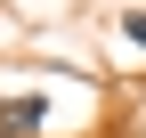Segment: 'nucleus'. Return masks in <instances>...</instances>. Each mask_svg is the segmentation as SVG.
<instances>
[{"label":"nucleus","mask_w":146,"mask_h":138,"mask_svg":"<svg viewBox=\"0 0 146 138\" xmlns=\"http://www.w3.org/2000/svg\"><path fill=\"white\" fill-rule=\"evenodd\" d=\"M0 130L8 138H33L41 130V98H8V106H0Z\"/></svg>","instance_id":"nucleus-1"},{"label":"nucleus","mask_w":146,"mask_h":138,"mask_svg":"<svg viewBox=\"0 0 146 138\" xmlns=\"http://www.w3.org/2000/svg\"><path fill=\"white\" fill-rule=\"evenodd\" d=\"M122 33H130V41H146V8H130V16H122Z\"/></svg>","instance_id":"nucleus-2"}]
</instances>
